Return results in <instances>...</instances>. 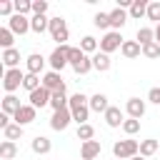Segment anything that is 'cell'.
<instances>
[{"instance_id":"cell-1","label":"cell","mask_w":160,"mask_h":160,"mask_svg":"<svg viewBox=\"0 0 160 160\" xmlns=\"http://www.w3.org/2000/svg\"><path fill=\"white\" fill-rule=\"evenodd\" d=\"M68 62L78 75H88L92 70V58L85 55L80 48H72V45H68Z\"/></svg>"},{"instance_id":"cell-2","label":"cell","mask_w":160,"mask_h":160,"mask_svg":"<svg viewBox=\"0 0 160 160\" xmlns=\"http://www.w3.org/2000/svg\"><path fill=\"white\" fill-rule=\"evenodd\" d=\"M112 155L118 158V160H130V158H135V155H140V142L138 140H118L115 145H112Z\"/></svg>"},{"instance_id":"cell-3","label":"cell","mask_w":160,"mask_h":160,"mask_svg":"<svg viewBox=\"0 0 160 160\" xmlns=\"http://www.w3.org/2000/svg\"><path fill=\"white\" fill-rule=\"evenodd\" d=\"M48 32L52 35V40H55L58 45H68L70 30H68V22H65V18H60V15L50 18V30H48Z\"/></svg>"},{"instance_id":"cell-4","label":"cell","mask_w":160,"mask_h":160,"mask_svg":"<svg viewBox=\"0 0 160 160\" xmlns=\"http://www.w3.org/2000/svg\"><path fill=\"white\" fill-rule=\"evenodd\" d=\"M22 80H25V72L20 68H12V70H5L2 72V88L8 95H12L18 88H22Z\"/></svg>"},{"instance_id":"cell-5","label":"cell","mask_w":160,"mask_h":160,"mask_svg":"<svg viewBox=\"0 0 160 160\" xmlns=\"http://www.w3.org/2000/svg\"><path fill=\"white\" fill-rule=\"evenodd\" d=\"M122 35L118 32V30H108L102 38H100V52H105V55H110V52H115V50H120L122 48Z\"/></svg>"},{"instance_id":"cell-6","label":"cell","mask_w":160,"mask_h":160,"mask_svg":"<svg viewBox=\"0 0 160 160\" xmlns=\"http://www.w3.org/2000/svg\"><path fill=\"white\" fill-rule=\"evenodd\" d=\"M48 62H50V70L62 72V68H68V65H70V62H68V45H58V48L50 52Z\"/></svg>"},{"instance_id":"cell-7","label":"cell","mask_w":160,"mask_h":160,"mask_svg":"<svg viewBox=\"0 0 160 160\" xmlns=\"http://www.w3.org/2000/svg\"><path fill=\"white\" fill-rule=\"evenodd\" d=\"M70 122H72V110H70V108L58 110V112H52V118H50V128H52V130H58V132L68 130V125H70Z\"/></svg>"},{"instance_id":"cell-8","label":"cell","mask_w":160,"mask_h":160,"mask_svg":"<svg viewBox=\"0 0 160 160\" xmlns=\"http://www.w3.org/2000/svg\"><path fill=\"white\" fill-rule=\"evenodd\" d=\"M42 88H48L50 92H65V80H62L60 72L50 70V72L42 75Z\"/></svg>"},{"instance_id":"cell-9","label":"cell","mask_w":160,"mask_h":160,"mask_svg":"<svg viewBox=\"0 0 160 160\" xmlns=\"http://www.w3.org/2000/svg\"><path fill=\"white\" fill-rule=\"evenodd\" d=\"M8 28H10L15 35H25V32H30V18L15 12L12 18H8Z\"/></svg>"},{"instance_id":"cell-10","label":"cell","mask_w":160,"mask_h":160,"mask_svg":"<svg viewBox=\"0 0 160 160\" xmlns=\"http://www.w3.org/2000/svg\"><path fill=\"white\" fill-rule=\"evenodd\" d=\"M35 118H38V108H32L30 102H28V105H22V108L12 115V120H15L18 125H22V128H25V125H30Z\"/></svg>"},{"instance_id":"cell-11","label":"cell","mask_w":160,"mask_h":160,"mask_svg":"<svg viewBox=\"0 0 160 160\" xmlns=\"http://www.w3.org/2000/svg\"><path fill=\"white\" fill-rule=\"evenodd\" d=\"M100 152H102L100 140H88V142L80 145V160H95Z\"/></svg>"},{"instance_id":"cell-12","label":"cell","mask_w":160,"mask_h":160,"mask_svg":"<svg viewBox=\"0 0 160 160\" xmlns=\"http://www.w3.org/2000/svg\"><path fill=\"white\" fill-rule=\"evenodd\" d=\"M50 98H52V92H50L48 88H38L35 92L28 95V100H30L32 108H45V105H50Z\"/></svg>"},{"instance_id":"cell-13","label":"cell","mask_w":160,"mask_h":160,"mask_svg":"<svg viewBox=\"0 0 160 160\" xmlns=\"http://www.w3.org/2000/svg\"><path fill=\"white\" fill-rule=\"evenodd\" d=\"M125 112H128V118L140 120V118L145 115V100H140V98H128V102H125Z\"/></svg>"},{"instance_id":"cell-14","label":"cell","mask_w":160,"mask_h":160,"mask_svg":"<svg viewBox=\"0 0 160 160\" xmlns=\"http://www.w3.org/2000/svg\"><path fill=\"white\" fill-rule=\"evenodd\" d=\"M45 58L40 55V52H30L28 58H25V68H28V72H32V75H40L42 72V68H45Z\"/></svg>"},{"instance_id":"cell-15","label":"cell","mask_w":160,"mask_h":160,"mask_svg":"<svg viewBox=\"0 0 160 160\" xmlns=\"http://www.w3.org/2000/svg\"><path fill=\"white\" fill-rule=\"evenodd\" d=\"M0 60H2V68H5V70H12V68H20V50H18V48H10V50H2V55H0Z\"/></svg>"},{"instance_id":"cell-16","label":"cell","mask_w":160,"mask_h":160,"mask_svg":"<svg viewBox=\"0 0 160 160\" xmlns=\"http://www.w3.org/2000/svg\"><path fill=\"white\" fill-rule=\"evenodd\" d=\"M120 52H122V58L135 60V58H140V55H142V45H140L138 40H125V42H122V48H120Z\"/></svg>"},{"instance_id":"cell-17","label":"cell","mask_w":160,"mask_h":160,"mask_svg":"<svg viewBox=\"0 0 160 160\" xmlns=\"http://www.w3.org/2000/svg\"><path fill=\"white\" fill-rule=\"evenodd\" d=\"M30 148H32L35 155H48V152L52 150V142H50V138H45V135H35L32 142H30Z\"/></svg>"},{"instance_id":"cell-18","label":"cell","mask_w":160,"mask_h":160,"mask_svg":"<svg viewBox=\"0 0 160 160\" xmlns=\"http://www.w3.org/2000/svg\"><path fill=\"white\" fill-rule=\"evenodd\" d=\"M105 122H108V128H122V122H125L122 110H120V108H115V105H110V108H108V112H105Z\"/></svg>"},{"instance_id":"cell-19","label":"cell","mask_w":160,"mask_h":160,"mask_svg":"<svg viewBox=\"0 0 160 160\" xmlns=\"http://www.w3.org/2000/svg\"><path fill=\"white\" fill-rule=\"evenodd\" d=\"M88 105H90V110H92V112H102V115H105V112H108V108H110L108 95H102V92H95V95L90 98V102H88Z\"/></svg>"},{"instance_id":"cell-20","label":"cell","mask_w":160,"mask_h":160,"mask_svg":"<svg viewBox=\"0 0 160 160\" xmlns=\"http://www.w3.org/2000/svg\"><path fill=\"white\" fill-rule=\"evenodd\" d=\"M125 22H128V12H125L122 8H112V10H110V28L120 32V28H122Z\"/></svg>"},{"instance_id":"cell-21","label":"cell","mask_w":160,"mask_h":160,"mask_svg":"<svg viewBox=\"0 0 160 160\" xmlns=\"http://www.w3.org/2000/svg\"><path fill=\"white\" fill-rule=\"evenodd\" d=\"M30 30L38 32V35H42L45 30H50V18L48 15H32L30 18Z\"/></svg>"},{"instance_id":"cell-22","label":"cell","mask_w":160,"mask_h":160,"mask_svg":"<svg viewBox=\"0 0 160 160\" xmlns=\"http://www.w3.org/2000/svg\"><path fill=\"white\" fill-rule=\"evenodd\" d=\"M20 108H22L20 98H15V95H5V98H2V112H5V115H10V118H12Z\"/></svg>"},{"instance_id":"cell-23","label":"cell","mask_w":160,"mask_h":160,"mask_svg":"<svg viewBox=\"0 0 160 160\" xmlns=\"http://www.w3.org/2000/svg\"><path fill=\"white\" fill-rule=\"evenodd\" d=\"M148 0H132V5H130V10H128V15L130 18H135V20H140V18H145L148 15Z\"/></svg>"},{"instance_id":"cell-24","label":"cell","mask_w":160,"mask_h":160,"mask_svg":"<svg viewBox=\"0 0 160 160\" xmlns=\"http://www.w3.org/2000/svg\"><path fill=\"white\" fill-rule=\"evenodd\" d=\"M110 55H105V52H95L92 55V70H98V72H108L110 70Z\"/></svg>"},{"instance_id":"cell-25","label":"cell","mask_w":160,"mask_h":160,"mask_svg":"<svg viewBox=\"0 0 160 160\" xmlns=\"http://www.w3.org/2000/svg\"><path fill=\"white\" fill-rule=\"evenodd\" d=\"M80 50H82L85 55H95V52H100V42H98L92 35H85V38L80 40Z\"/></svg>"},{"instance_id":"cell-26","label":"cell","mask_w":160,"mask_h":160,"mask_svg":"<svg viewBox=\"0 0 160 160\" xmlns=\"http://www.w3.org/2000/svg\"><path fill=\"white\" fill-rule=\"evenodd\" d=\"M50 108H52V112L65 110V108H70V98H68L65 92H52V98H50Z\"/></svg>"},{"instance_id":"cell-27","label":"cell","mask_w":160,"mask_h":160,"mask_svg":"<svg viewBox=\"0 0 160 160\" xmlns=\"http://www.w3.org/2000/svg\"><path fill=\"white\" fill-rule=\"evenodd\" d=\"M22 88H25V90H28V95H30V92H35L38 88H42V78H40V75H32V72H25Z\"/></svg>"},{"instance_id":"cell-28","label":"cell","mask_w":160,"mask_h":160,"mask_svg":"<svg viewBox=\"0 0 160 160\" xmlns=\"http://www.w3.org/2000/svg\"><path fill=\"white\" fill-rule=\"evenodd\" d=\"M158 148H160V142H158L155 138L140 140V155H142V158H150V155H155V152H158Z\"/></svg>"},{"instance_id":"cell-29","label":"cell","mask_w":160,"mask_h":160,"mask_svg":"<svg viewBox=\"0 0 160 160\" xmlns=\"http://www.w3.org/2000/svg\"><path fill=\"white\" fill-rule=\"evenodd\" d=\"M15 155H18V145L12 140H2L0 142V158L2 160H12Z\"/></svg>"},{"instance_id":"cell-30","label":"cell","mask_w":160,"mask_h":160,"mask_svg":"<svg viewBox=\"0 0 160 160\" xmlns=\"http://www.w3.org/2000/svg\"><path fill=\"white\" fill-rule=\"evenodd\" d=\"M135 38L140 45H150V42H155V28H138Z\"/></svg>"},{"instance_id":"cell-31","label":"cell","mask_w":160,"mask_h":160,"mask_svg":"<svg viewBox=\"0 0 160 160\" xmlns=\"http://www.w3.org/2000/svg\"><path fill=\"white\" fill-rule=\"evenodd\" d=\"M2 138H5V140H12V142H15V140H20V138H22V125L10 122V125L2 130Z\"/></svg>"},{"instance_id":"cell-32","label":"cell","mask_w":160,"mask_h":160,"mask_svg":"<svg viewBox=\"0 0 160 160\" xmlns=\"http://www.w3.org/2000/svg\"><path fill=\"white\" fill-rule=\"evenodd\" d=\"M12 42H15V32L10 28H0V48L2 50H10Z\"/></svg>"},{"instance_id":"cell-33","label":"cell","mask_w":160,"mask_h":160,"mask_svg":"<svg viewBox=\"0 0 160 160\" xmlns=\"http://www.w3.org/2000/svg\"><path fill=\"white\" fill-rule=\"evenodd\" d=\"M78 140H82V142H88V140H95V128H92L90 122H85V125H78Z\"/></svg>"},{"instance_id":"cell-34","label":"cell","mask_w":160,"mask_h":160,"mask_svg":"<svg viewBox=\"0 0 160 160\" xmlns=\"http://www.w3.org/2000/svg\"><path fill=\"white\" fill-rule=\"evenodd\" d=\"M92 25L95 28H100V30H108L110 28V12H95V18H92Z\"/></svg>"},{"instance_id":"cell-35","label":"cell","mask_w":160,"mask_h":160,"mask_svg":"<svg viewBox=\"0 0 160 160\" xmlns=\"http://www.w3.org/2000/svg\"><path fill=\"white\" fill-rule=\"evenodd\" d=\"M88 118H90V105H82V108L72 110V120H75L78 125H85V122H88Z\"/></svg>"},{"instance_id":"cell-36","label":"cell","mask_w":160,"mask_h":160,"mask_svg":"<svg viewBox=\"0 0 160 160\" xmlns=\"http://www.w3.org/2000/svg\"><path fill=\"white\" fill-rule=\"evenodd\" d=\"M148 20H152L155 25H160V0H152L150 5H148V15H145Z\"/></svg>"},{"instance_id":"cell-37","label":"cell","mask_w":160,"mask_h":160,"mask_svg":"<svg viewBox=\"0 0 160 160\" xmlns=\"http://www.w3.org/2000/svg\"><path fill=\"white\" fill-rule=\"evenodd\" d=\"M15 12L28 18V15L32 12V0H15Z\"/></svg>"},{"instance_id":"cell-38","label":"cell","mask_w":160,"mask_h":160,"mask_svg":"<svg viewBox=\"0 0 160 160\" xmlns=\"http://www.w3.org/2000/svg\"><path fill=\"white\" fill-rule=\"evenodd\" d=\"M88 102H90V98H88V95H82V92L70 95V110H78V108H82V105H88Z\"/></svg>"},{"instance_id":"cell-39","label":"cell","mask_w":160,"mask_h":160,"mask_svg":"<svg viewBox=\"0 0 160 160\" xmlns=\"http://www.w3.org/2000/svg\"><path fill=\"white\" fill-rule=\"evenodd\" d=\"M142 55H145L148 60H158V58H160V45H158V42L142 45Z\"/></svg>"},{"instance_id":"cell-40","label":"cell","mask_w":160,"mask_h":160,"mask_svg":"<svg viewBox=\"0 0 160 160\" xmlns=\"http://www.w3.org/2000/svg\"><path fill=\"white\" fill-rule=\"evenodd\" d=\"M140 130V120H135V118H128L125 122H122V132L125 135H135Z\"/></svg>"},{"instance_id":"cell-41","label":"cell","mask_w":160,"mask_h":160,"mask_svg":"<svg viewBox=\"0 0 160 160\" xmlns=\"http://www.w3.org/2000/svg\"><path fill=\"white\" fill-rule=\"evenodd\" d=\"M12 10H15V2H12V0H2V2H0V15H8V18H12V15H15Z\"/></svg>"},{"instance_id":"cell-42","label":"cell","mask_w":160,"mask_h":160,"mask_svg":"<svg viewBox=\"0 0 160 160\" xmlns=\"http://www.w3.org/2000/svg\"><path fill=\"white\" fill-rule=\"evenodd\" d=\"M48 12V2L45 0H32V15H45Z\"/></svg>"},{"instance_id":"cell-43","label":"cell","mask_w":160,"mask_h":160,"mask_svg":"<svg viewBox=\"0 0 160 160\" xmlns=\"http://www.w3.org/2000/svg\"><path fill=\"white\" fill-rule=\"evenodd\" d=\"M148 100L155 102V105H160V88H150L148 90Z\"/></svg>"},{"instance_id":"cell-44","label":"cell","mask_w":160,"mask_h":160,"mask_svg":"<svg viewBox=\"0 0 160 160\" xmlns=\"http://www.w3.org/2000/svg\"><path fill=\"white\" fill-rule=\"evenodd\" d=\"M10 120H12L10 115H5V112H0V130H5V128L10 125Z\"/></svg>"},{"instance_id":"cell-45","label":"cell","mask_w":160,"mask_h":160,"mask_svg":"<svg viewBox=\"0 0 160 160\" xmlns=\"http://www.w3.org/2000/svg\"><path fill=\"white\" fill-rule=\"evenodd\" d=\"M155 42L160 45V25H155Z\"/></svg>"},{"instance_id":"cell-46","label":"cell","mask_w":160,"mask_h":160,"mask_svg":"<svg viewBox=\"0 0 160 160\" xmlns=\"http://www.w3.org/2000/svg\"><path fill=\"white\" fill-rule=\"evenodd\" d=\"M130 160H145V158H142V155H135V158H130Z\"/></svg>"}]
</instances>
